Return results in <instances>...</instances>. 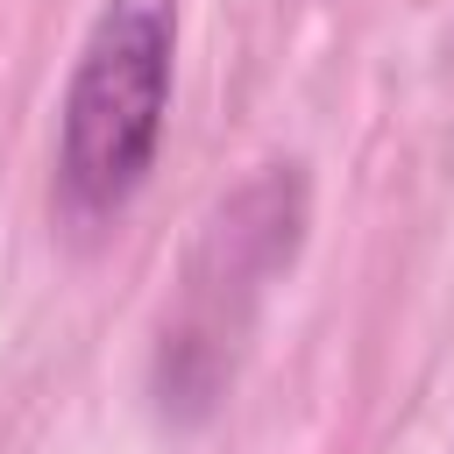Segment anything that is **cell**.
Returning <instances> with one entry per match:
<instances>
[{
    "mask_svg": "<svg viewBox=\"0 0 454 454\" xmlns=\"http://www.w3.org/2000/svg\"><path fill=\"white\" fill-rule=\"evenodd\" d=\"M170 85L177 0H99L57 99V199L71 220H106L149 184Z\"/></svg>",
    "mask_w": 454,
    "mask_h": 454,
    "instance_id": "cell-1",
    "label": "cell"
}]
</instances>
